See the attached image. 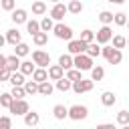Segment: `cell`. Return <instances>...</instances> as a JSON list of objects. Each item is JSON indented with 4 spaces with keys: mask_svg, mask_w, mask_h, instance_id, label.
<instances>
[{
    "mask_svg": "<svg viewBox=\"0 0 129 129\" xmlns=\"http://www.w3.org/2000/svg\"><path fill=\"white\" fill-rule=\"evenodd\" d=\"M56 89H58V91H62V93H67V91H71V89H73V81H69L67 77H62L60 81H56Z\"/></svg>",
    "mask_w": 129,
    "mask_h": 129,
    "instance_id": "obj_29",
    "label": "cell"
},
{
    "mask_svg": "<svg viewBox=\"0 0 129 129\" xmlns=\"http://www.w3.org/2000/svg\"><path fill=\"white\" fill-rule=\"evenodd\" d=\"M89 117V109L85 107V105H73V107H69V119H73V121H83V119H87Z\"/></svg>",
    "mask_w": 129,
    "mask_h": 129,
    "instance_id": "obj_3",
    "label": "cell"
},
{
    "mask_svg": "<svg viewBox=\"0 0 129 129\" xmlns=\"http://www.w3.org/2000/svg\"><path fill=\"white\" fill-rule=\"evenodd\" d=\"M52 32H54V36L60 38V40H73V28L67 26L64 22H56Z\"/></svg>",
    "mask_w": 129,
    "mask_h": 129,
    "instance_id": "obj_2",
    "label": "cell"
},
{
    "mask_svg": "<svg viewBox=\"0 0 129 129\" xmlns=\"http://www.w3.org/2000/svg\"><path fill=\"white\" fill-rule=\"evenodd\" d=\"M107 2H111V4H123L125 0H107Z\"/></svg>",
    "mask_w": 129,
    "mask_h": 129,
    "instance_id": "obj_44",
    "label": "cell"
},
{
    "mask_svg": "<svg viewBox=\"0 0 129 129\" xmlns=\"http://www.w3.org/2000/svg\"><path fill=\"white\" fill-rule=\"evenodd\" d=\"M127 44H129V38H127Z\"/></svg>",
    "mask_w": 129,
    "mask_h": 129,
    "instance_id": "obj_47",
    "label": "cell"
},
{
    "mask_svg": "<svg viewBox=\"0 0 129 129\" xmlns=\"http://www.w3.org/2000/svg\"><path fill=\"white\" fill-rule=\"evenodd\" d=\"M38 85H40V83H36L34 79H32V81H26V83H24L26 95H36V93H38Z\"/></svg>",
    "mask_w": 129,
    "mask_h": 129,
    "instance_id": "obj_31",
    "label": "cell"
},
{
    "mask_svg": "<svg viewBox=\"0 0 129 129\" xmlns=\"http://www.w3.org/2000/svg\"><path fill=\"white\" fill-rule=\"evenodd\" d=\"M32 40H34V44L36 46H42V44H46V40H48V32H38V34H34L32 36Z\"/></svg>",
    "mask_w": 129,
    "mask_h": 129,
    "instance_id": "obj_33",
    "label": "cell"
},
{
    "mask_svg": "<svg viewBox=\"0 0 129 129\" xmlns=\"http://www.w3.org/2000/svg\"><path fill=\"white\" fill-rule=\"evenodd\" d=\"M67 6H69V12L71 14H81L83 12V2L81 0H69Z\"/></svg>",
    "mask_w": 129,
    "mask_h": 129,
    "instance_id": "obj_26",
    "label": "cell"
},
{
    "mask_svg": "<svg viewBox=\"0 0 129 129\" xmlns=\"http://www.w3.org/2000/svg\"><path fill=\"white\" fill-rule=\"evenodd\" d=\"M50 2H52V4H58V2H60V0H50Z\"/></svg>",
    "mask_w": 129,
    "mask_h": 129,
    "instance_id": "obj_46",
    "label": "cell"
},
{
    "mask_svg": "<svg viewBox=\"0 0 129 129\" xmlns=\"http://www.w3.org/2000/svg\"><path fill=\"white\" fill-rule=\"evenodd\" d=\"M12 22H14V24H24V22H28V12H26L24 8L12 10Z\"/></svg>",
    "mask_w": 129,
    "mask_h": 129,
    "instance_id": "obj_12",
    "label": "cell"
},
{
    "mask_svg": "<svg viewBox=\"0 0 129 129\" xmlns=\"http://www.w3.org/2000/svg\"><path fill=\"white\" fill-rule=\"evenodd\" d=\"M127 22H129V20H127V14H125V12H117V14H115V24H117V26H127Z\"/></svg>",
    "mask_w": 129,
    "mask_h": 129,
    "instance_id": "obj_38",
    "label": "cell"
},
{
    "mask_svg": "<svg viewBox=\"0 0 129 129\" xmlns=\"http://www.w3.org/2000/svg\"><path fill=\"white\" fill-rule=\"evenodd\" d=\"M95 34H97V42H99V44H107V42L113 40V30H111L109 24H103Z\"/></svg>",
    "mask_w": 129,
    "mask_h": 129,
    "instance_id": "obj_8",
    "label": "cell"
},
{
    "mask_svg": "<svg viewBox=\"0 0 129 129\" xmlns=\"http://www.w3.org/2000/svg\"><path fill=\"white\" fill-rule=\"evenodd\" d=\"M95 129H117L113 123H101V125H97Z\"/></svg>",
    "mask_w": 129,
    "mask_h": 129,
    "instance_id": "obj_43",
    "label": "cell"
},
{
    "mask_svg": "<svg viewBox=\"0 0 129 129\" xmlns=\"http://www.w3.org/2000/svg\"><path fill=\"white\" fill-rule=\"evenodd\" d=\"M81 40H85L87 44H91V42H95V40H97V34H95L93 30H89V28H87V30H83V32H81Z\"/></svg>",
    "mask_w": 129,
    "mask_h": 129,
    "instance_id": "obj_32",
    "label": "cell"
},
{
    "mask_svg": "<svg viewBox=\"0 0 129 129\" xmlns=\"http://www.w3.org/2000/svg\"><path fill=\"white\" fill-rule=\"evenodd\" d=\"M26 30H28V34H30V36H34V34H38L42 28H40V22L32 18V20H28V22H26Z\"/></svg>",
    "mask_w": 129,
    "mask_h": 129,
    "instance_id": "obj_23",
    "label": "cell"
},
{
    "mask_svg": "<svg viewBox=\"0 0 129 129\" xmlns=\"http://www.w3.org/2000/svg\"><path fill=\"white\" fill-rule=\"evenodd\" d=\"M103 56L109 64H119L123 60V54H121V48H115V46H103Z\"/></svg>",
    "mask_w": 129,
    "mask_h": 129,
    "instance_id": "obj_1",
    "label": "cell"
},
{
    "mask_svg": "<svg viewBox=\"0 0 129 129\" xmlns=\"http://www.w3.org/2000/svg\"><path fill=\"white\" fill-rule=\"evenodd\" d=\"M87 42L85 40H81V38H73V40H69V46H67V50H69V54H73V56H77V54H83V52H87Z\"/></svg>",
    "mask_w": 129,
    "mask_h": 129,
    "instance_id": "obj_4",
    "label": "cell"
},
{
    "mask_svg": "<svg viewBox=\"0 0 129 129\" xmlns=\"http://www.w3.org/2000/svg\"><path fill=\"white\" fill-rule=\"evenodd\" d=\"M8 111H10L12 115H22V117H24V115L30 111V107H28V103H26L24 99H14Z\"/></svg>",
    "mask_w": 129,
    "mask_h": 129,
    "instance_id": "obj_7",
    "label": "cell"
},
{
    "mask_svg": "<svg viewBox=\"0 0 129 129\" xmlns=\"http://www.w3.org/2000/svg\"><path fill=\"white\" fill-rule=\"evenodd\" d=\"M0 4H2V8H4L6 12L16 10V0H0Z\"/></svg>",
    "mask_w": 129,
    "mask_h": 129,
    "instance_id": "obj_41",
    "label": "cell"
},
{
    "mask_svg": "<svg viewBox=\"0 0 129 129\" xmlns=\"http://www.w3.org/2000/svg\"><path fill=\"white\" fill-rule=\"evenodd\" d=\"M32 60L36 62V67H42V69L50 67V54L44 52V50H34L32 52Z\"/></svg>",
    "mask_w": 129,
    "mask_h": 129,
    "instance_id": "obj_9",
    "label": "cell"
},
{
    "mask_svg": "<svg viewBox=\"0 0 129 129\" xmlns=\"http://www.w3.org/2000/svg\"><path fill=\"white\" fill-rule=\"evenodd\" d=\"M58 64H60L64 71L73 69V67H75V56H73V54H60V56H58Z\"/></svg>",
    "mask_w": 129,
    "mask_h": 129,
    "instance_id": "obj_16",
    "label": "cell"
},
{
    "mask_svg": "<svg viewBox=\"0 0 129 129\" xmlns=\"http://www.w3.org/2000/svg\"><path fill=\"white\" fill-rule=\"evenodd\" d=\"M93 87H95V81H93V79H79V81L73 83V91H75L77 95L89 93V91H93Z\"/></svg>",
    "mask_w": 129,
    "mask_h": 129,
    "instance_id": "obj_5",
    "label": "cell"
},
{
    "mask_svg": "<svg viewBox=\"0 0 129 129\" xmlns=\"http://www.w3.org/2000/svg\"><path fill=\"white\" fill-rule=\"evenodd\" d=\"M121 129H129V125H121Z\"/></svg>",
    "mask_w": 129,
    "mask_h": 129,
    "instance_id": "obj_45",
    "label": "cell"
},
{
    "mask_svg": "<svg viewBox=\"0 0 129 129\" xmlns=\"http://www.w3.org/2000/svg\"><path fill=\"white\" fill-rule=\"evenodd\" d=\"M0 125H2V129H12V123H10V117H8V115H4V117L0 119Z\"/></svg>",
    "mask_w": 129,
    "mask_h": 129,
    "instance_id": "obj_42",
    "label": "cell"
},
{
    "mask_svg": "<svg viewBox=\"0 0 129 129\" xmlns=\"http://www.w3.org/2000/svg\"><path fill=\"white\" fill-rule=\"evenodd\" d=\"M64 77V69L60 64H50L48 67V79L50 81H60Z\"/></svg>",
    "mask_w": 129,
    "mask_h": 129,
    "instance_id": "obj_13",
    "label": "cell"
},
{
    "mask_svg": "<svg viewBox=\"0 0 129 129\" xmlns=\"http://www.w3.org/2000/svg\"><path fill=\"white\" fill-rule=\"evenodd\" d=\"M44 12H46V2H44V0H34V2H32V14L42 16Z\"/></svg>",
    "mask_w": 129,
    "mask_h": 129,
    "instance_id": "obj_21",
    "label": "cell"
},
{
    "mask_svg": "<svg viewBox=\"0 0 129 129\" xmlns=\"http://www.w3.org/2000/svg\"><path fill=\"white\" fill-rule=\"evenodd\" d=\"M101 103H103L105 107H113V105L117 103V95H115L113 91H103V93H101Z\"/></svg>",
    "mask_w": 129,
    "mask_h": 129,
    "instance_id": "obj_14",
    "label": "cell"
},
{
    "mask_svg": "<svg viewBox=\"0 0 129 129\" xmlns=\"http://www.w3.org/2000/svg\"><path fill=\"white\" fill-rule=\"evenodd\" d=\"M67 12H69V6H64L62 2H58V4H54V6L50 8V18L56 20V22H60V20L64 18Z\"/></svg>",
    "mask_w": 129,
    "mask_h": 129,
    "instance_id": "obj_10",
    "label": "cell"
},
{
    "mask_svg": "<svg viewBox=\"0 0 129 129\" xmlns=\"http://www.w3.org/2000/svg\"><path fill=\"white\" fill-rule=\"evenodd\" d=\"M40 28H42V32H50V30H54V20H52L50 16H44V18L40 20Z\"/></svg>",
    "mask_w": 129,
    "mask_h": 129,
    "instance_id": "obj_28",
    "label": "cell"
},
{
    "mask_svg": "<svg viewBox=\"0 0 129 129\" xmlns=\"http://www.w3.org/2000/svg\"><path fill=\"white\" fill-rule=\"evenodd\" d=\"M87 54L95 58V56H99V54H103V46H99V42L95 40V42H91V44L87 46Z\"/></svg>",
    "mask_w": 129,
    "mask_h": 129,
    "instance_id": "obj_24",
    "label": "cell"
},
{
    "mask_svg": "<svg viewBox=\"0 0 129 129\" xmlns=\"http://www.w3.org/2000/svg\"><path fill=\"white\" fill-rule=\"evenodd\" d=\"M103 24H113L115 22V14L113 12H109V10H103V12H99V16H97Z\"/></svg>",
    "mask_w": 129,
    "mask_h": 129,
    "instance_id": "obj_27",
    "label": "cell"
},
{
    "mask_svg": "<svg viewBox=\"0 0 129 129\" xmlns=\"http://www.w3.org/2000/svg\"><path fill=\"white\" fill-rule=\"evenodd\" d=\"M103 77H105V69H103V67L97 64V67L91 69V79H93V81H101Z\"/></svg>",
    "mask_w": 129,
    "mask_h": 129,
    "instance_id": "obj_34",
    "label": "cell"
},
{
    "mask_svg": "<svg viewBox=\"0 0 129 129\" xmlns=\"http://www.w3.org/2000/svg\"><path fill=\"white\" fill-rule=\"evenodd\" d=\"M12 101H14V97H12V93H2V95H0V105H2L4 109H10V105H12Z\"/></svg>",
    "mask_w": 129,
    "mask_h": 129,
    "instance_id": "obj_36",
    "label": "cell"
},
{
    "mask_svg": "<svg viewBox=\"0 0 129 129\" xmlns=\"http://www.w3.org/2000/svg\"><path fill=\"white\" fill-rule=\"evenodd\" d=\"M20 64H22V60H20V56L18 54H10L8 56V69L12 71V73H16V71H20Z\"/></svg>",
    "mask_w": 129,
    "mask_h": 129,
    "instance_id": "obj_19",
    "label": "cell"
},
{
    "mask_svg": "<svg viewBox=\"0 0 129 129\" xmlns=\"http://www.w3.org/2000/svg\"><path fill=\"white\" fill-rule=\"evenodd\" d=\"M75 67H77L79 71H91V69H93V56H89L87 52L77 54V56H75Z\"/></svg>",
    "mask_w": 129,
    "mask_h": 129,
    "instance_id": "obj_6",
    "label": "cell"
},
{
    "mask_svg": "<svg viewBox=\"0 0 129 129\" xmlns=\"http://www.w3.org/2000/svg\"><path fill=\"white\" fill-rule=\"evenodd\" d=\"M6 42L12 44V46H16V44L22 42V34L18 32V28H10V30H6Z\"/></svg>",
    "mask_w": 129,
    "mask_h": 129,
    "instance_id": "obj_11",
    "label": "cell"
},
{
    "mask_svg": "<svg viewBox=\"0 0 129 129\" xmlns=\"http://www.w3.org/2000/svg\"><path fill=\"white\" fill-rule=\"evenodd\" d=\"M113 46H115V48H125V46H127V38H125L123 34H115V36H113Z\"/></svg>",
    "mask_w": 129,
    "mask_h": 129,
    "instance_id": "obj_37",
    "label": "cell"
},
{
    "mask_svg": "<svg viewBox=\"0 0 129 129\" xmlns=\"http://www.w3.org/2000/svg\"><path fill=\"white\" fill-rule=\"evenodd\" d=\"M34 64H36L34 60H22V64H20V73H24V75H34V71H36Z\"/></svg>",
    "mask_w": 129,
    "mask_h": 129,
    "instance_id": "obj_25",
    "label": "cell"
},
{
    "mask_svg": "<svg viewBox=\"0 0 129 129\" xmlns=\"http://www.w3.org/2000/svg\"><path fill=\"white\" fill-rule=\"evenodd\" d=\"M40 123V115L36 113V111H28L26 115H24V125L26 127H36Z\"/></svg>",
    "mask_w": 129,
    "mask_h": 129,
    "instance_id": "obj_15",
    "label": "cell"
},
{
    "mask_svg": "<svg viewBox=\"0 0 129 129\" xmlns=\"http://www.w3.org/2000/svg\"><path fill=\"white\" fill-rule=\"evenodd\" d=\"M52 115H54V119L62 121V119L69 117V107H64V105H54V107H52Z\"/></svg>",
    "mask_w": 129,
    "mask_h": 129,
    "instance_id": "obj_18",
    "label": "cell"
},
{
    "mask_svg": "<svg viewBox=\"0 0 129 129\" xmlns=\"http://www.w3.org/2000/svg\"><path fill=\"white\" fill-rule=\"evenodd\" d=\"M117 123L119 125H129V111H119L117 113Z\"/></svg>",
    "mask_w": 129,
    "mask_h": 129,
    "instance_id": "obj_40",
    "label": "cell"
},
{
    "mask_svg": "<svg viewBox=\"0 0 129 129\" xmlns=\"http://www.w3.org/2000/svg\"><path fill=\"white\" fill-rule=\"evenodd\" d=\"M28 52H30V46H28L26 42H20V44H16V46H14V54H18L20 58H22V56H26Z\"/></svg>",
    "mask_w": 129,
    "mask_h": 129,
    "instance_id": "obj_30",
    "label": "cell"
},
{
    "mask_svg": "<svg viewBox=\"0 0 129 129\" xmlns=\"http://www.w3.org/2000/svg\"><path fill=\"white\" fill-rule=\"evenodd\" d=\"M32 79H34L36 83H44V81H50V79H48V71H46V69H42V67H36V71H34Z\"/></svg>",
    "mask_w": 129,
    "mask_h": 129,
    "instance_id": "obj_20",
    "label": "cell"
},
{
    "mask_svg": "<svg viewBox=\"0 0 129 129\" xmlns=\"http://www.w3.org/2000/svg\"><path fill=\"white\" fill-rule=\"evenodd\" d=\"M127 26H129V22H127Z\"/></svg>",
    "mask_w": 129,
    "mask_h": 129,
    "instance_id": "obj_48",
    "label": "cell"
},
{
    "mask_svg": "<svg viewBox=\"0 0 129 129\" xmlns=\"http://www.w3.org/2000/svg\"><path fill=\"white\" fill-rule=\"evenodd\" d=\"M81 73H83V71H79V69L75 67V69H69L64 77H67L69 81H73V83H75V81H79V79H83V75H81Z\"/></svg>",
    "mask_w": 129,
    "mask_h": 129,
    "instance_id": "obj_35",
    "label": "cell"
},
{
    "mask_svg": "<svg viewBox=\"0 0 129 129\" xmlns=\"http://www.w3.org/2000/svg\"><path fill=\"white\" fill-rule=\"evenodd\" d=\"M52 91H54V87L50 85V81H44L38 85V95H42V97H50Z\"/></svg>",
    "mask_w": 129,
    "mask_h": 129,
    "instance_id": "obj_22",
    "label": "cell"
},
{
    "mask_svg": "<svg viewBox=\"0 0 129 129\" xmlns=\"http://www.w3.org/2000/svg\"><path fill=\"white\" fill-rule=\"evenodd\" d=\"M24 77H26L24 73L16 71V73H12V75H10V81H8V83H10L12 87H24V83H26V81H24Z\"/></svg>",
    "mask_w": 129,
    "mask_h": 129,
    "instance_id": "obj_17",
    "label": "cell"
},
{
    "mask_svg": "<svg viewBox=\"0 0 129 129\" xmlns=\"http://www.w3.org/2000/svg\"><path fill=\"white\" fill-rule=\"evenodd\" d=\"M10 93H12L14 99H24V97H26V89H24V87H12Z\"/></svg>",
    "mask_w": 129,
    "mask_h": 129,
    "instance_id": "obj_39",
    "label": "cell"
}]
</instances>
